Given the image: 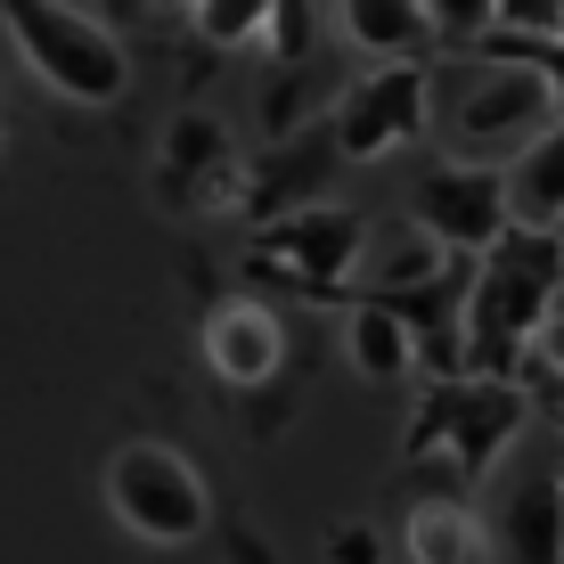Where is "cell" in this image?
I'll return each instance as SVG.
<instances>
[{
  "instance_id": "20",
  "label": "cell",
  "mask_w": 564,
  "mask_h": 564,
  "mask_svg": "<svg viewBox=\"0 0 564 564\" xmlns=\"http://www.w3.org/2000/svg\"><path fill=\"white\" fill-rule=\"evenodd\" d=\"M532 352H540V368H549V377H564V303L549 311V327H540V344H532Z\"/></svg>"
},
{
  "instance_id": "16",
  "label": "cell",
  "mask_w": 564,
  "mask_h": 564,
  "mask_svg": "<svg viewBox=\"0 0 564 564\" xmlns=\"http://www.w3.org/2000/svg\"><path fill=\"white\" fill-rule=\"evenodd\" d=\"M270 9H279V0H197V33H205L213 50L270 42Z\"/></svg>"
},
{
  "instance_id": "6",
  "label": "cell",
  "mask_w": 564,
  "mask_h": 564,
  "mask_svg": "<svg viewBox=\"0 0 564 564\" xmlns=\"http://www.w3.org/2000/svg\"><path fill=\"white\" fill-rule=\"evenodd\" d=\"M532 425V410H523V393L516 384H499V377H458V384H442L434 393V410L417 417V451H434L442 434H451V451L466 475H491L499 458L516 451V434Z\"/></svg>"
},
{
  "instance_id": "17",
  "label": "cell",
  "mask_w": 564,
  "mask_h": 564,
  "mask_svg": "<svg viewBox=\"0 0 564 564\" xmlns=\"http://www.w3.org/2000/svg\"><path fill=\"white\" fill-rule=\"evenodd\" d=\"M425 25H434L442 42H466V50H475L482 33L499 25V0H425Z\"/></svg>"
},
{
  "instance_id": "5",
  "label": "cell",
  "mask_w": 564,
  "mask_h": 564,
  "mask_svg": "<svg viewBox=\"0 0 564 564\" xmlns=\"http://www.w3.org/2000/svg\"><path fill=\"white\" fill-rule=\"evenodd\" d=\"M107 508L123 516V532L155 540V549H181V540H197L213 523V499H205L197 466L181 451H164V442H123V451L107 458Z\"/></svg>"
},
{
  "instance_id": "1",
  "label": "cell",
  "mask_w": 564,
  "mask_h": 564,
  "mask_svg": "<svg viewBox=\"0 0 564 564\" xmlns=\"http://www.w3.org/2000/svg\"><path fill=\"white\" fill-rule=\"evenodd\" d=\"M425 123L451 140V164H491L508 172L540 131L556 123V90L540 66L523 57H491V50H466L434 74V107Z\"/></svg>"
},
{
  "instance_id": "11",
  "label": "cell",
  "mask_w": 564,
  "mask_h": 564,
  "mask_svg": "<svg viewBox=\"0 0 564 564\" xmlns=\"http://www.w3.org/2000/svg\"><path fill=\"white\" fill-rule=\"evenodd\" d=\"M205 360L221 368L229 384H246V393H254V384L279 377V319H270L262 303H221V311L205 319Z\"/></svg>"
},
{
  "instance_id": "8",
  "label": "cell",
  "mask_w": 564,
  "mask_h": 564,
  "mask_svg": "<svg viewBox=\"0 0 564 564\" xmlns=\"http://www.w3.org/2000/svg\"><path fill=\"white\" fill-rule=\"evenodd\" d=\"M425 107H434V74L425 66H384V74H368V83L344 90L336 148L344 155H384V148H401V140L425 131Z\"/></svg>"
},
{
  "instance_id": "23",
  "label": "cell",
  "mask_w": 564,
  "mask_h": 564,
  "mask_svg": "<svg viewBox=\"0 0 564 564\" xmlns=\"http://www.w3.org/2000/svg\"><path fill=\"white\" fill-rule=\"evenodd\" d=\"M556 42H564V25H556Z\"/></svg>"
},
{
  "instance_id": "15",
  "label": "cell",
  "mask_w": 564,
  "mask_h": 564,
  "mask_svg": "<svg viewBox=\"0 0 564 564\" xmlns=\"http://www.w3.org/2000/svg\"><path fill=\"white\" fill-rule=\"evenodd\" d=\"M344 33L377 57H410L417 42H434L425 25V0H344Z\"/></svg>"
},
{
  "instance_id": "18",
  "label": "cell",
  "mask_w": 564,
  "mask_h": 564,
  "mask_svg": "<svg viewBox=\"0 0 564 564\" xmlns=\"http://www.w3.org/2000/svg\"><path fill=\"white\" fill-rule=\"evenodd\" d=\"M564 25V0H499V25L491 33H532V42H556Z\"/></svg>"
},
{
  "instance_id": "10",
  "label": "cell",
  "mask_w": 564,
  "mask_h": 564,
  "mask_svg": "<svg viewBox=\"0 0 564 564\" xmlns=\"http://www.w3.org/2000/svg\"><path fill=\"white\" fill-rule=\"evenodd\" d=\"M451 262L458 254L417 221V213H410V221H368L360 262H352V286H360V303H401V295H417V286L451 279Z\"/></svg>"
},
{
  "instance_id": "7",
  "label": "cell",
  "mask_w": 564,
  "mask_h": 564,
  "mask_svg": "<svg viewBox=\"0 0 564 564\" xmlns=\"http://www.w3.org/2000/svg\"><path fill=\"white\" fill-rule=\"evenodd\" d=\"M417 221L434 229L451 254L482 262L516 229L508 221V172H491V164H434L417 181Z\"/></svg>"
},
{
  "instance_id": "21",
  "label": "cell",
  "mask_w": 564,
  "mask_h": 564,
  "mask_svg": "<svg viewBox=\"0 0 564 564\" xmlns=\"http://www.w3.org/2000/svg\"><path fill=\"white\" fill-rule=\"evenodd\" d=\"M164 9H197V0H164Z\"/></svg>"
},
{
  "instance_id": "14",
  "label": "cell",
  "mask_w": 564,
  "mask_h": 564,
  "mask_svg": "<svg viewBox=\"0 0 564 564\" xmlns=\"http://www.w3.org/2000/svg\"><path fill=\"white\" fill-rule=\"evenodd\" d=\"M410 564H482V516H466L458 499L410 508Z\"/></svg>"
},
{
  "instance_id": "3",
  "label": "cell",
  "mask_w": 564,
  "mask_h": 564,
  "mask_svg": "<svg viewBox=\"0 0 564 564\" xmlns=\"http://www.w3.org/2000/svg\"><path fill=\"white\" fill-rule=\"evenodd\" d=\"M482 549L499 564H564V442L523 425L516 451L491 466Z\"/></svg>"
},
{
  "instance_id": "13",
  "label": "cell",
  "mask_w": 564,
  "mask_h": 564,
  "mask_svg": "<svg viewBox=\"0 0 564 564\" xmlns=\"http://www.w3.org/2000/svg\"><path fill=\"white\" fill-rule=\"evenodd\" d=\"M344 344H352V368H360L368 384L410 377V360H417V336H410V319H401L393 303H352V319H344Z\"/></svg>"
},
{
  "instance_id": "2",
  "label": "cell",
  "mask_w": 564,
  "mask_h": 564,
  "mask_svg": "<svg viewBox=\"0 0 564 564\" xmlns=\"http://www.w3.org/2000/svg\"><path fill=\"white\" fill-rule=\"evenodd\" d=\"M556 303H564V246L540 238V229H508L475 262V286H466V368L475 377H508L540 344Z\"/></svg>"
},
{
  "instance_id": "19",
  "label": "cell",
  "mask_w": 564,
  "mask_h": 564,
  "mask_svg": "<svg viewBox=\"0 0 564 564\" xmlns=\"http://www.w3.org/2000/svg\"><path fill=\"white\" fill-rule=\"evenodd\" d=\"M221 155V131L205 123V115H181V131H172V164H213Z\"/></svg>"
},
{
  "instance_id": "12",
  "label": "cell",
  "mask_w": 564,
  "mask_h": 564,
  "mask_svg": "<svg viewBox=\"0 0 564 564\" xmlns=\"http://www.w3.org/2000/svg\"><path fill=\"white\" fill-rule=\"evenodd\" d=\"M508 221L516 229H540V238H556V229H564V115L508 164Z\"/></svg>"
},
{
  "instance_id": "9",
  "label": "cell",
  "mask_w": 564,
  "mask_h": 564,
  "mask_svg": "<svg viewBox=\"0 0 564 564\" xmlns=\"http://www.w3.org/2000/svg\"><path fill=\"white\" fill-rule=\"evenodd\" d=\"M360 238H368L360 213H295V221H279L262 238V270L295 279L303 295H319V286H352Z\"/></svg>"
},
{
  "instance_id": "22",
  "label": "cell",
  "mask_w": 564,
  "mask_h": 564,
  "mask_svg": "<svg viewBox=\"0 0 564 564\" xmlns=\"http://www.w3.org/2000/svg\"><path fill=\"white\" fill-rule=\"evenodd\" d=\"M556 246H564V229H556Z\"/></svg>"
},
{
  "instance_id": "4",
  "label": "cell",
  "mask_w": 564,
  "mask_h": 564,
  "mask_svg": "<svg viewBox=\"0 0 564 564\" xmlns=\"http://www.w3.org/2000/svg\"><path fill=\"white\" fill-rule=\"evenodd\" d=\"M0 17H9L17 50L33 57V74H42L50 90H66V99H83V107L123 99L131 66H123V50H115V33L90 25L83 9H66V0H0Z\"/></svg>"
}]
</instances>
